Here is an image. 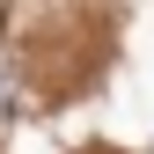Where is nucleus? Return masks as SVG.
Wrapping results in <instances>:
<instances>
[{
	"mask_svg": "<svg viewBox=\"0 0 154 154\" xmlns=\"http://www.w3.org/2000/svg\"><path fill=\"white\" fill-rule=\"evenodd\" d=\"M0 103H8V59H0Z\"/></svg>",
	"mask_w": 154,
	"mask_h": 154,
	"instance_id": "nucleus-1",
	"label": "nucleus"
}]
</instances>
